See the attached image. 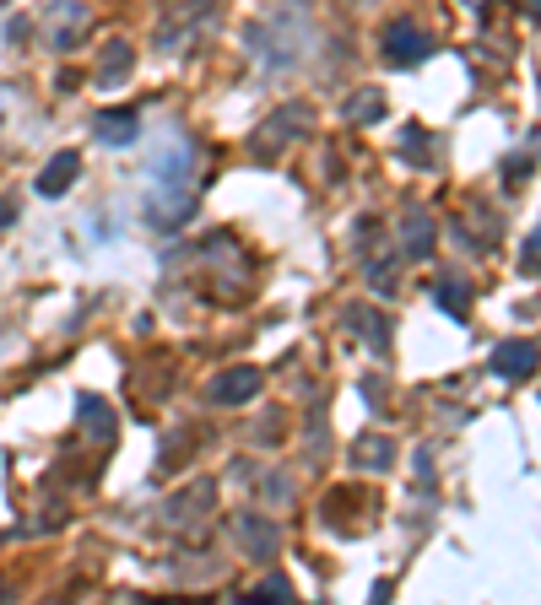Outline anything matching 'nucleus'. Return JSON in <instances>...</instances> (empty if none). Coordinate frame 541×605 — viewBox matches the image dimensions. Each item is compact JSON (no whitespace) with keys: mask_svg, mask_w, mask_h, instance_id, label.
<instances>
[{"mask_svg":"<svg viewBox=\"0 0 541 605\" xmlns=\"http://www.w3.org/2000/svg\"><path fill=\"white\" fill-rule=\"evenodd\" d=\"M76 173H82V157H76V152H55V157H49V168L38 173V195H44V200H60L76 184Z\"/></svg>","mask_w":541,"mask_h":605,"instance_id":"2eb2a0df","label":"nucleus"},{"mask_svg":"<svg viewBox=\"0 0 541 605\" xmlns=\"http://www.w3.org/2000/svg\"><path fill=\"white\" fill-rule=\"evenodd\" d=\"M493 373L498 379H531L536 373V341H498Z\"/></svg>","mask_w":541,"mask_h":605,"instance_id":"ddd939ff","label":"nucleus"},{"mask_svg":"<svg viewBox=\"0 0 541 605\" xmlns=\"http://www.w3.org/2000/svg\"><path fill=\"white\" fill-rule=\"evenodd\" d=\"M130 65H136L130 38H109V44L98 49V87H120L125 76H130Z\"/></svg>","mask_w":541,"mask_h":605,"instance_id":"4468645a","label":"nucleus"},{"mask_svg":"<svg viewBox=\"0 0 541 605\" xmlns=\"http://www.w3.org/2000/svg\"><path fill=\"white\" fill-rule=\"evenodd\" d=\"M260 368H249V362H239V368H222L217 379L206 384V395H211V406H244V400H255L260 395Z\"/></svg>","mask_w":541,"mask_h":605,"instance_id":"6e6552de","label":"nucleus"},{"mask_svg":"<svg viewBox=\"0 0 541 605\" xmlns=\"http://www.w3.org/2000/svg\"><path fill=\"white\" fill-rule=\"evenodd\" d=\"M433 55V33H422L412 17H395L385 28V60L390 65H422Z\"/></svg>","mask_w":541,"mask_h":605,"instance_id":"423d86ee","label":"nucleus"},{"mask_svg":"<svg viewBox=\"0 0 541 605\" xmlns=\"http://www.w3.org/2000/svg\"><path fill=\"white\" fill-rule=\"evenodd\" d=\"M433 303H439L450 319H466V281H460V276H444L439 287H433Z\"/></svg>","mask_w":541,"mask_h":605,"instance_id":"412c9836","label":"nucleus"},{"mask_svg":"<svg viewBox=\"0 0 541 605\" xmlns=\"http://www.w3.org/2000/svg\"><path fill=\"white\" fill-rule=\"evenodd\" d=\"M341 119H347V125H379V119H385V92L358 87L347 103H341Z\"/></svg>","mask_w":541,"mask_h":605,"instance_id":"dca6fc26","label":"nucleus"},{"mask_svg":"<svg viewBox=\"0 0 541 605\" xmlns=\"http://www.w3.org/2000/svg\"><path fill=\"white\" fill-rule=\"evenodd\" d=\"M76 416H82V427H87V433L98 438V443H109V438H114V411L103 406L98 395H82V400H76Z\"/></svg>","mask_w":541,"mask_h":605,"instance_id":"a211bd4d","label":"nucleus"},{"mask_svg":"<svg viewBox=\"0 0 541 605\" xmlns=\"http://www.w3.org/2000/svg\"><path fill=\"white\" fill-rule=\"evenodd\" d=\"M92 136H98L103 146H130L141 136V114L130 109V103L125 109H103L98 119H92Z\"/></svg>","mask_w":541,"mask_h":605,"instance_id":"f8f14e48","label":"nucleus"},{"mask_svg":"<svg viewBox=\"0 0 541 605\" xmlns=\"http://www.w3.org/2000/svg\"><path fill=\"white\" fill-rule=\"evenodd\" d=\"M460 233H466V238H477L482 249H493L504 227H498V217H493L487 206H466V217H460Z\"/></svg>","mask_w":541,"mask_h":605,"instance_id":"aec40b11","label":"nucleus"},{"mask_svg":"<svg viewBox=\"0 0 541 605\" xmlns=\"http://www.w3.org/2000/svg\"><path fill=\"white\" fill-rule=\"evenodd\" d=\"M233 535H239V546L255 562H271L276 551H282V530H276V519H266V514H233Z\"/></svg>","mask_w":541,"mask_h":605,"instance_id":"1a4fd4ad","label":"nucleus"},{"mask_svg":"<svg viewBox=\"0 0 541 605\" xmlns=\"http://www.w3.org/2000/svg\"><path fill=\"white\" fill-rule=\"evenodd\" d=\"M249 49H255L266 65H293L303 55V38H298V22H266V28H249Z\"/></svg>","mask_w":541,"mask_h":605,"instance_id":"20e7f679","label":"nucleus"},{"mask_svg":"<svg viewBox=\"0 0 541 605\" xmlns=\"http://www.w3.org/2000/svg\"><path fill=\"white\" fill-rule=\"evenodd\" d=\"M525 179H531V146H525V152H514L509 163H504V184H509V190H514V184H525Z\"/></svg>","mask_w":541,"mask_h":605,"instance_id":"5701e85b","label":"nucleus"},{"mask_svg":"<svg viewBox=\"0 0 541 605\" xmlns=\"http://www.w3.org/2000/svg\"><path fill=\"white\" fill-rule=\"evenodd\" d=\"M417 470H412V476H417V487H433V449H428V443H422V449H417V460H412Z\"/></svg>","mask_w":541,"mask_h":605,"instance_id":"393cba45","label":"nucleus"},{"mask_svg":"<svg viewBox=\"0 0 541 605\" xmlns=\"http://www.w3.org/2000/svg\"><path fill=\"white\" fill-rule=\"evenodd\" d=\"M141 217H147V227H157V233H179V227L195 217L190 184H152L147 200H141Z\"/></svg>","mask_w":541,"mask_h":605,"instance_id":"f257e3e1","label":"nucleus"},{"mask_svg":"<svg viewBox=\"0 0 541 605\" xmlns=\"http://www.w3.org/2000/svg\"><path fill=\"white\" fill-rule=\"evenodd\" d=\"M147 179L152 184H190V141H184L179 130H168V136L152 146Z\"/></svg>","mask_w":541,"mask_h":605,"instance_id":"39448f33","label":"nucleus"},{"mask_svg":"<svg viewBox=\"0 0 541 605\" xmlns=\"http://www.w3.org/2000/svg\"><path fill=\"white\" fill-rule=\"evenodd\" d=\"M363 400H368V406H374V411L385 406V395H379V379H363Z\"/></svg>","mask_w":541,"mask_h":605,"instance_id":"bb28decb","label":"nucleus"},{"mask_svg":"<svg viewBox=\"0 0 541 605\" xmlns=\"http://www.w3.org/2000/svg\"><path fill=\"white\" fill-rule=\"evenodd\" d=\"M211 508H217V481H190V487L184 492H174L168 497V524H174V530H195V524H201Z\"/></svg>","mask_w":541,"mask_h":605,"instance_id":"0eeeda50","label":"nucleus"},{"mask_svg":"<svg viewBox=\"0 0 541 605\" xmlns=\"http://www.w3.org/2000/svg\"><path fill=\"white\" fill-rule=\"evenodd\" d=\"M401 163L406 168H433V136L422 125H401Z\"/></svg>","mask_w":541,"mask_h":605,"instance_id":"6ab92c4d","label":"nucleus"},{"mask_svg":"<svg viewBox=\"0 0 541 605\" xmlns=\"http://www.w3.org/2000/svg\"><path fill=\"white\" fill-rule=\"evenodd\" d=\"M536 244H541V238L525 233V254H520V271H525V276H536Z\"/></svg>","mask_w":541,"mask_h":605,"instance_id":"a878e982","label":"nucleus"},{"mask_svg":"<svg viewBox=\"0 0 541 605\" xmlns=\"http://www.w3.org/2000/svg\"><path fill=\"white\" fill-rule=\"evenodd\" d=\"M390 460H395V443L385 433H363L352 443V465L358 470H390Z\"/></svg>","mask_w":541,"mask_h":605,"instance_id":"f3484780","label":"nucleus"},{"mask_svg":"<svg viewBox=\"0 0 541 605\" xmlns=\"http://www.w3.org/2000/svg\"><path fill=\"white\" fill-rule=\"evenodd\" d=\"M347 330H358L363 346L374 357H390V314H385V308H374V303L347 308Z\"/></svg>","mask_w":541,"mask_h":605,"instance_id":"9d476101","label":"nucleus"},{"mask_svg":"<svg viewBox=\"0 0 541 605\" xmlns=\"http://www.w3.org/2000/svg\"><path fill=\"white\" fill-rule=\"evenodd\" d=\"M466 6H477V11H482V6H487V0H466Z\"/></svg>","mask_w":541,"mask_h":605,"instance_id":"c85d7f7f","label":"nucleus"},{"mask_svg":"<svg viewBox=\"0 0 541 605\" xmlns=\"http://www.w3.org/2000/svg\"><path fill=\"white\" fill-rule=\"evenodd\" d=\"M82 38H87V0H55V6L44 11V44L60 49V55H71Z\"/></svg>","mask_w":541,"mask_h":605,"instance_id":"f03ea898","label":"nucleus"},{"mask_svg":"<svg viewBox=\"0 0 541 605\" xmlns=\"http://www.w3.org/2000/svg\"><path fill=\"white\" fill-rule=\"evenodd\" d=\"M368 281H374V292L385 298V292H395V265L390 260H374V265H368Z\"/></svg>","mask_w":541,"mask_h":605,"instance_id":"b1692460","label":"nucleus"},{"mask_svg":"<svg viewBox=\"0 0 541 605\" xmlns=\"http://www.w3.org/2000/svg\"><path fill=\"white\" fill-rule=\"evenodd\" d=\"M303 130H309V103H282V109L255 130V157H276L287 141H298Z\"/></svg>","mask_w":541,"mask_h":605,"instance_id":"7ed1b4c3","label":"nucleus"},{"mask_svg":"<svg viewBox=\"0 0 541 605\" xmlns=\"http://www.w3.org/2000/svg\"><path fill=\"white\" fill-rule=\"evenodd\" d=\"M433 238H439L433 217L422 206H412L401 217V254H406V260H433Z\"/></svg>","mask_w":541,"mask_h":605,"instance_id":"9b49d317","label":"nucleus"},{"mask_svg":"<svg viewBox=\"0 0 541 605\" xmlns=\"http://www.w3.org/2000/svg\"><path fill=\"white\" fill-rule=\"evenodd\" d=\"M17 222V206H11V200H0V227H11Z\"/></svg>","mask_w":541,"mask_h":605,"instance_id":"cd10ccee","label":"nucleus"},{"mask_svg":"<svg viewBox=\"0 0 541 605\" xmlns=\"http://www.w3.org/2000/svg\"><path fill=\"white\" fill-rule=\"evenodd\" d=\"M260 595H266V600H293V584H287V578H260V584L255 589H249V600H260Z\"/></svg>","mask_w":541,"mask_h":605,"instance_id":"4be33fe9","label":"nucleus"}]
</instances>
